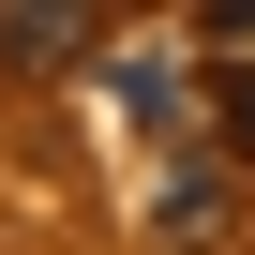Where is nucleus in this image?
<instances>
[{"mask_svg": "<svg viewBox=\"0 0 255 255\" xmlns=\"http://www.w3.org/2000/svg\"><path fill=\"white\" fill-rule=\"evenodd\" d=\"M210 135H225V165H255V60L210 75Z\"/></svg>", "mask_w": 255, "mask_h": 255, "instance_id": "f03ea898", "label": "nucleus"}, {"mask_svg": "<svg viewBox=\"0 0 255 255\" xmlns=\"http://www.w3.org/2000/svg\"><path fill=\"white\" fill-rule=\"evenodd\" d=\"M195 30L210 45H255V0H195Z\"/></svg>", "mask_w": 255, "mask_h": 255, "instance_id": "7ed1b4c3", "label": "nucleus"}, {"mask_svg": "<svg viewBox=\"0 0 255 255\" xmlns=\"http://www.w3.org/2000/svg\"><path fill=\"white\" fill-rule=\"evenodd\" d=\"M105 15H120V0H0V60H15V75H75L105 45Z\"/></svg>", "mask_w": 255, "mask_h": 255, "instance_id": "f257e3e1", "label": "nucleus"}]
</instances>
